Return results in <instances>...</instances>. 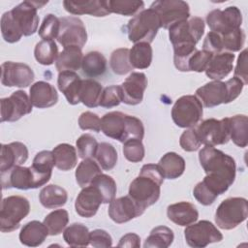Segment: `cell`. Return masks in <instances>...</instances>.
I'll return each mask as SVG.
<instances>
[{"instance_id": "obj_29", "label": "cell", "mask_w": 248, "mask_h": 248, "mask_svg": "<svg viewBox=\"0 0 248 248\" xmlns=\"http://www.w3.org/2000/svg\"><path fill=\"white\" fill-rule=\"evenodd\" d=\"M39 201L41 204L47 209L58 208L66 204L68 193L61 186L48 184L40 191Z\"/></svg>"}, {"instance_id": "obj_16", "label": "cell", "mask_w": 248, "mask_h": 248, "mask_svg": "<svg viewBox=\"0 0 248 248\" xmlns=\"http://www.w3.org/2000/svg\"><path fill=\"white\" fill-rule=\"evenodd\" d=\"M35 78L33 70L24 63L6 61L1 65V82L8 87L24 88Z\"/></svg>"}, {"instance_id": "obj_33", "label": "cell", "mask_w": 248, "mask_h": 248, "mask_svg": "<svg viewBox=\"0 0 248 248\" xmlns=\"http://www.w3.org/2000/svg\"><path fill=\"white\" fill-rule=\"evenodd\" d=\"M52 153L55 159V167L63 171L74 169L78 163V153L76 148L69 143L56 145Z\"/></svg>"}, {"instance_id": "obj_12", "label": "cell", "mask_w": 248, "mask_h": 248, "mask_svg": "<svg viewBox=\"0 0 248 248\" xmlns=\"http://www.w3.org/2000/svg\"><path fill=\"white\" fill-rule=\"evenodd\" d=\"M206 23L211 32L222 36L240 28L242 14L236 6H230L225 10L216 9L207 14Z\"/></svg>"}, {"instance_id": "obj_27", "label": "cell", "mask_w": 248, "mask_h": 248, "mask_svg": "<svg viewBox=\"0 0 248 248\" xmlns=\"http://www.w3.org/2000/svg\"><path fill=\"white\" fill-rule=\"evenodd\" d=\"M126 114L121 111H110L101 118V131L105 136L124 141Z\"/></svg>"}, {"instance_id": "obj_50", "label": "cell", "mask_w": 248, "mask_h": 248, "mask_svg": "<svg viewBox=\"0 0 248 248\" xmlns=\"http://www.w3.org/2000/svg\"><path fill=\"white\" fill-rule=\"evenodd\" d=\"M221 38H222L223 49L229 50L230 52L233 53L241 50L245 43L246 35L243 29L238 28L228 34L222 35Z\"/></svg>"}, {"instance_id": "obj_35", "label": "cell", "mask_w": 248, "mask_h": 248, "mask_svg": "<svg viewBox=\"0 0 248 248\" xmlns=\"http://www.w3.org/2000/svg\"><path fill=\"white\" fill-rule=\"evenodd\" d=\"M89 230L81 223H73L63 232V239L70 247H86L89 245Z\"/></svg>"}, {"instance_id": "obj_21", "label": "cell", "mask_w": 248, "mask_h": 248, "mask_svg": "<svg viewBox=\"0 0 248 248\" xmlns=\"http://www.w3.org/2000/svg\"><path fill=\"white\" fill-rule=\"evenodd\" d=\"M28 149L20 141L1 144L0 172H6L15 167L23 165L28 159Z\"/></svg>"}, {"instance_id": "obj_56", "label": "cell", "mask_w": 248, "mask_h": 248, "mask_svg": "<svg viewBox=\"0 0 248 248\" xmlns=\"http://www.w3.org/2000/svg\"><path fill=\"white\" fill-rule=\"evenodd\" d=\"M78 126L81 130L98 133L101 131V118L94 112L84 111L78 117Z\"/></svg>"}, {"instance_id": "obj_42", "label": "cell", "mask_w": 248, "mask_h": 248, "mask_svg": "<svg viewBox=\"0 0 248 248\" xmlns=\"http://www.w3.org/2000/svg\"><path fill=\"white\" fill-rule=\"evenodd\" d=\"M109 13L118 14L121 16H136L143 10V1L135 0H107Z\"/></svg>"}, {"instance_id": "obj_13", "label": "cell", "mask_w": 248, "mask_h": 248, "mask_svg": "<svg viewBox=\"0 0 248 248\" xmlns=\"http://www.w3.org/2000/svg\"><path fill=\"white\" fill-rule=\"evenodd\" d=\"M150 8L159 16L164 29H169L174 23L190 17L189 4L182 0H158L153 2Z\"/></svg>"}, {"instance_id": "obj_61", "label": "cell", "mask_w": 248, "mask_h": 248, "mask_svg": "<svg viewBox=\"0 0 248 248\" xmlns=\"http://www.w3.org/2000/svg\"><path fill=\"white\" fill-rule=\"evenodd\" d=\"M117 246L127 248H139L140 247V237L134 232L126 233L120 238Z\"/></svg>"}, {"instance_id": "obj_60", "label": "cell", "mask_w": 248, "mask_h": 248, "mask_svg": "<svg viewBox=\"0 0 248 248\" xmlns=\"http://www.w3.org/2000/svg\"><path fill=\"white\" fill-rule=\"evenodd\" d=\"M234 77L239 78L244 85L248 82V75H247V49H243L238 58L237 63L234 69Z\"/></svg>"}, {"instance_id": "obj_25", "label": "cell", "mask_w": 248, "mask_h": 248, "mask_svg": "<svg viewBox=\"0 0 248 248\" xmlns=\"http://www.w3.org/2000/svg\"><path fill=\"white\" fill-rule=\"evenodd\" d=\"M167 216L172 223L181 227H186L198 220L199 212L193 203L179 202L168 206Z\"/></svg>"}, {"instance_id": "obj_37", "label": "cell", "mask_w": 248, "mask_h": 248, "mask_svg": "<svg viewBox=\"0 0 248 248\" xmlns=\"http://www.w3.org/2000/svg\"><path fill=\"white\" fill-rule=\"evenodd\" d=\"M81 68L87 77H99L107 70V59L99 51H89L83 56Z\"/></svg>"}, {"instance_id": "obj_54", "label": "cell", "mask_w": 248, "mask_h": 248, "mask_svg": "<svg viewBox=\"0 0 248 248\" xmlns=\"http://www.w3.org/2000/svg\"><path fill=\"white\" fill-rule=\"evenodd\" d=\"M144 137V127L138 117L126 114V124H125V133H124V141L130 139L142 140Z\"/></svg>"}, {"instance_id": "obj_22", "label": "cell", "mask_w": 248, "mask_h": 248, "mask_svg": "<svg viewBox=\"0 0 248 248\" xmlns=\"http://www.w3.org/2000/svg\"><path fill=\"white\" fill-rule=\"evenodd\" d=\"M64 9L75 16L90 15L92 16H106L109 15L107 0H86V1H63Z\"/></svg>"}, {"instance_id": "obj_10", "label": "cell", "mask_w": 248, "mask_h": 248, "mask_svg": "<svg viewBox=\"0 0 248 248\" xmlns=\"http://www.w3.org/2000/svg\"><path fill=\"white\" fill-rule=\"evenodd\" d=\"M47 2L23 1L15 6L10 12L12 17L23 36H31L38 30L39 16L38 9H41Z\"/></svg>"}, {"instance_id": "obj_28", "label": "cell", "mask_w": 248, "mask_h": 248, "mask_svg": "<svg viewBox=\"0 0 248 248\" xmlns=\"http://www.w3.org/2000/svg\"><path fill=\"white\" fill-rule=\"evenodd\" d=\"M47 235L49 234L45 224L33 220L22 227L18 237L21 244L28 247H37L44 243Z\"/></svg>"}, {"instance_id": "obj_17", "label": "cell", "mask_w": 248, "mask_h": 248, "mask_svg": "<svg viewBox=\"0 0 248 248\" xmlns=\"http://www.w3.org/2000/svg\"><path fill=\"white\" fill-rule=\"evenodd\" d=\"M143 210L128 195L113 199L108 205V216L116 224L127 223L141 214Z\"/></svg>"}, {"instance_id": "obj_44", "label": "cell", "mask_w": 248, "mask_h": 248, "mask_svg": "<svg viewBox=\"0 0 248 248\" xmlns=\"http://www.w3.org/2000/svg\"><path fill=\"white\" fill-rule=\"evenodd\" d=\"M91 185L95 186L99 190L103 198V203H109L113 199H115L117 187L111 176L100 173L93 179Z\"/></svg>"}, {"instance_id": "obj_53", "label": "cell", "mask_w": 248, "mask_h": 248, "mask_svg": "<svg viewBox=\"0 0 248 248\" xmlns=\"http://www.w3.org/2000/svg\"><path fill=\"white\" fill-rule=\"evenodd\" d=\"M55 166V159L52 151L43 150L36 154L33 159L32 167L44 173H52V169Z\"/></svg>"}, {"instance_id": "obj_41", "label": "cell", "mask_w": 248, "mask_h": 248, "mask_svg": "<svg viewBox=\"0 0 248 248\" xmlns=\"http://www.w3.org/2000/svg\"><path fill=\"white\" fill-rule=\"evenodd\" d=\"M69 222V214L65 209H56L48 213L43 223L46 227L49 235H58L64 232Z\"/></svg>"}, {"instance_id": "obj_51", "label": "cell", "mask_w": 248, "mask_h": 248, "mask_svg": "<svg viewBox=\"0 0 248 248\" xmlns=\"http://www.w3.org/2000/svg\"><path fill=\"white\" fill-rule=\"evenodd\" d=\"M123 154L124 157L132 163H139L142 161L145 155L144 145L140 140L130 139L123 142Z\"/></svg>"}, {"instance_id": "obj_46", "label": "cell", "mask_w": 248, "mask_h": 248, "mask_svg": "<svg viewBox=\"0 0 248 248\" xmlns=\"http://www.w3.org/2000/svg\"><path fill=\"white\" fill-rule=\"evenodd\" d=\"M0 25H1L2 37H3L4 41L7 43H10V44L16 43L23 36L22 33L20 32V30L16 25L10 11L5 12L2 15Z\"/></svg>"}, {"instance_id": "obj_55", "label": "cell", "mask_w": 248, "mask_h": 248, "mask_svg": "<svg viewBox=\"0 0 248 248\" xmlns=\"http://www.w3.org/2000/svg\"><path fill=\"white\" fill-rule=\"evenodd\" d=\"M179 144L184 151H187V152L197 151L201 147L202 142L199 139L196 129L189 128L188 130H185L180 136Z\"/></svg>"}, {"instance_id": "obj_1", "label": "cell", "mask_w": 248, "mask_h": 248, "mask_svg": "<svg viewBox=\"0 0 248 248\" xmlns=\"http://www.w3.org/2000/svg\"><path fill=\"white\" fill-rule=\"evenodd\" d=\"M199 160L206 174L202 180L203 185L217 197L224 194L235 179L234 159L214 146L204 145L199 152Z\"/></svg>"}, {"instance_id": "obj_19", "label": "cell", "mask_w": 248, "mask_h": 248, "mask_svg": "<svg viewBox=\"0 0 248 248\" xmlns=\"http://www.w3.org/2000/svg\"><path fill=\"white\" fill-rule=\"evenodd\" d=\"M1 183L4 190L9 188L19 190L37 189L31 167L17 166L6 172H1Z\"/></svg>"}, {"instance_id": "obj_34", "label": "cell", "mask_w": 248, "mask_h": 248, "mask_svg": "<svg viewBox=\"0 0 248 248\" xmlns=\"http://www.w3.org/2000/svg\"><path fill=\"white\" fill-rule=\"evenodd\" d=\"M153 50L150 44L140 42L134 44L129 50V59L134 69H147L152 62Z\"/></svg>"}, {"instance_id": "obj_24", "label": "cell", "mask_w": 248, "mask_h": 248, "mask_svg": "<svg viewBox=\"0 0 248 248\" xmlns=\"http://www.w3.org/2000/svg\"><path fill=\"white\" fill-rule=\"evenodd\" d=\"M82 79L80 77L72 71L60 72L57 78L58 89L64 94L67 102L70 105H78L79 101V93Z\"/></svg>"}, {"instance_id": "obj_9", "label": "cell", "mask_w": 248, "mask_h": 248, "mask_svg": "<svg viewBox=\"0 0 248 248\" xmlns=\"http://www.w3.org/2000/svg\"><path fill=\"white\" fill-rule=\"evenodd\" d=\"M184 237L190 247L203 248L208 244L220 242L223 234L210 221L201 220L186 226Z\"/></svg>"}, {"instance_id": "obj_47", "label": "cell", "mask_w": 248, "mask_h": 248, "mask_svg": "<svg viewBox=\"0 0 248 248\" xmlns=\"http://www.w3.org/2000/svg\"><path fill=\"white\" fill-rule=\"evenodd\" d=\"M60 31V20L53 14H47L41 26L39 27L38 34L43 40H54L57 39Z\"/></svg>"}, {"instance_id": "obj_2", "label": "cell", "mask_w": 248, "mask_h": 248, "mask_svg": "<svg viewBox=\"0 0 248 248\" xmlns=\"http://www.w3.org/2000/svg\"><path fill=\"white\" fill-rule=\"evenodd\" d=\"M164 179L158 164L143 165L139 175L130 183L128 194L145 211L147 207L158 202Z\"/></svg>"}, {"instance_id": "obj_14", "label": "cell", "mask_w": 248, "mask_h": 248, "mask_svg": "<svg viewBox=\"0 0 248 248\" xmlns=\"http://www.w3.org/2000/svg\"><path fill=\"white\" fill-rule=\"evenodd\" d=\"M0 120L1 122H15L32 111L33 105L29 96L23 90H17L10 97L0 100Z\"/></svg>"}, {"instance_id": "obj_18", "label": "cell", "mask_w": 248, "mask_h": 248, "mask_svg": "<svg viewBox=\"0 0 248 248\" xmlns=\"http://www.w3.org/2000/svg\"><path fill=\"white\" fill-rule=\"evenodd\" d=\"M120 86L122 102L129 106H136L143 100V94L147 87V78L143 73L133 72Z\"/></svg>"}, {"instance_id": "obj_39", "label": "cell", "mask_w": 248, "mask_h": 248, "mask_svg": "<svg viewBox=\"0 0 248 248\" xmlns=\"http://www.w3.org/2000/svg\"><path fill=\"white\" fill-rule=\"evenodd\" d=\"M174 239V234L171 229L166 226H158L152 229L149 235L146 237L144 248H168L171 245Z\"/></svg>"}, {"instance_id": "obj_49", "label": "cell", "mask_w": 248, "mask_h": 248, "mask_svg": "<svg viewBox=\"0 0 248 248\" xmlns=\"http://www.w3.org/2000/svg\"><path fill=\"white\" fill-rule=\"evenodd\" d=\"M213 54L206 50L197 49L187 60L186 72H204L212 58Z\"/></svg>"}, {"instance_id": "obj_7", "label": "cell", "mask_w": 248, "mask_h": 248, "mask_svg": "<svg viewBox=\"0 0 248 248\" xmlns=\"http://www.w3.org/2000/svg\"><path fill=\"white\" fill-rule=\"evenodd\" d=\"M202 105L195 95L181 96L171 108L172 121L180 128H194L202 120Z\"/></svg>"}, {"instance_id": "obj_36", "label": "cell", "mask_w": 248, "mask_h": 248, "mask_svg": "<svg viewBox=\"0 0 248 248\" xmlns=\"http://www.w3.org/2000/svg\"><path fill=\"white\" fill-rule=\"evenodd\" d=\"M100 173H102V170L97 162H95L92 158L83 159L76 170V181L79 187L84 188L90 185L93 179Z\"/></svg>"}, {"instance_id": "obj_38", "label": "cell", "mask_w": 248, "mask_h": 248, "mask_svg": "<svg viewBox=\"0 0 248 248\" xmlns=\"http://www.w3.org/2000/svg\"><path fill=\"white\" fill-rule=\"evenodd\" d=\"M103 87L98 81L86 78L82 79L79 93V101L88 108H96L99 106Z\"/></svg>"}, {"instance_id": "obj_3", "label": "cell", "mask_w": 248, "mask_h": 248, "mask_svg": "<svg viewBox=\"0 0 248 248\" xmlns=\"http://www.w3.org/2000/svg\"><path fill=\"white\" fill-rule=\"evenodd\" d=\"M244 83L233 77L227 81L212 80L196 90V96L202 107L214 108L234 101L242 92Z\"/></svg>"}, {"instance_id": "obj_6", "label": "cell", "mask_w": 248, "mask_h": 248, "mask_svg": "<svg viewBox=\"0 0 248 248\" xmlns=\"http://www.w3.org/2000/svg\"><path fill=\"white\" fill-rule=\"evenodd\" d=\"M247 216L248 202L245 198H228L217 207L215 223L222 230H232L243 223Z\"/></svg>"}, {"instance_id": "obj_15", "label": "cell", "mask_w": 248, "mask_h": 248, "mask_svg": "<svg viewBox=\"0 0 248 248\" xmlns=\"http://www.w3.org/2000/svg\"><path fill=\"white\" fill-rule=\"evenodd\" d=\"M60 20V31L57 37L58 43L63 46H76L80 48L87 42V32L82 20L77 16H63Z\"/></svg>"}, {"instance_id": "obj_40", "label": "cell", "mask_w": 248, "mask_h": 248, "mask_svg": "<svg viewBox=\"0 0 248 248\" xmlns=\"http://www.w3.org/2000/svg\"><path fill=\"white\" fill-rule=\"evenodd\" d=\"M58 47L52 40H42L35 46L34 56L38 63L49 66L53 64L58 57Z\"/></svg>"}, {"instance_id": "obj_48", "label": "cell", "mask_w": 248, "mask_h": 248, "mask_svg": "<svg viewBox=\"0 0 248 248\" xmlns=\"http://www.w3.org/2000/svg\"><path fill=\"white\" fill-rule=\"evenodd\" d=\"M98 145L97 140L90 134H82L76 141L78 155L82 160L95 158Z\"/></svg>"}, {"instance_id": "obj_20", "label": "cell", "mask_w": 248, "mask_h": 248, "mask_svg": "<svg viewBox=\"0 0 248 248\" xmlns=\"http://www.w3.org/2000/svg\"><path fill=\"white\" fill-rule=\"evenodd\" d=\"M101 203H103V198L99 190L90 184L82 188L78 195L75 202L76 212L80 217L91 218L97 213Z\"/></svg>"}, {"instance_id": "obj_5", "label": "cell", "mask_w": 248, "mask_h": 248, "mask_svg": "<svg viewBox=\"0 0 248 248\" xmlns=\"http://www.w3.org/2000/svg\"><path fill=\"white\" fill-rule=\"evenodd\" d=\"M29 212L30 203L25 197L14 195L4 198L0 210V231L2 232L16 231Z\"/></svg>"}, {"instance_id": "obj_58", "label": "cell", "mask_w": 248, "mask_h": 248, "mask_svg": "<svg viewBox=\"0 0 248 248\" xmlns=\"http://www.w3.org/2000/svg\"><path fill=\"white\" fill-rule=\"evenodd\" d=\"M193 196L202 205H210L212 204L216 199L218 198L216 195H214L212 192H210L202 181L197 183V185L194 187L193 190Z\"/></svg>"}, {"instance_id": "obj_30", "label": "cell", "mask_w": 248, "mask_h": 248, "mask_svg": "<svg viewBox=\"0 0 248 248\" xmlns=\"http://www.w3.org/2000/svg\"><path fill=\"white\" fill-rule=\"evenodd\" d=\"M82 59L83 54L81 48L76 46H71L64 47L63 50L58 54L55 61V66L59 73L65 71L75 72L81 67Z\"/></svg>"}, {"instance_id": "obj_45", "label": "cell", "mask_w": 248, "mask_h": 248, "mask_svg": "<svg viewBox=\"0 0 248 248\" xmlns=\"http://www.w3.org/2000/svg\"><path fill=\"white\" fill-rule=\"evenodd\" d=\"M129 50V48L121 47L113 50L110 54L109 65L114 74L123 76L130 73L134 69L130 63Z\"/></svg>"}, {"instance_id": "obj_52", "label": "cell", "mask_w": 248, "mask_h": 248, "mask_svg": "<svg viewBox=\"0 0 248 248\" xmlns=\"http://www.w3.org/2000/svg\"><path fill=\"white\" fill-rule=\"evenodd\" d=\"M122 102V90L120 85H110L103 89L99 106L110 108L117 107Z\"/></svg>"}, {"instance_id": "obj_8", "label": "cell", "mask_w": 248, "mask_h": 248, "mask_svg": "<svg viewBox=\"0 0 248 248\" xmlns=\"http://www.w3.org/2000/svg\"><path fill=\"white\" fill-rule=\"evenodd\" d=\"M204 21L200 16L174 23L169 28V38L172 46L185 45L196 46L204 33Z\"/></svg>"}, {"instance_id": "obj_31", "label": "cell", "mask_w": 248, "mask_h": 248, "mask_svg": "<svg viewBox=\"0 0 248 248\" xmlns=\"http://www.w3.org/2000/svg\"><path fill=\"white\" fill-rule=\"evenodd\" d=\"M158 166L167 179H176L180 177L186 167L183 157L175 152H168L160 159Z\"/></svg>"}, {"instance_id": "obj_23", "label": "cell", "mask_w": 248, "mask_h": 248, "mask_svg": "<svg viewBox=\"0 0 248 248\" xmlns=\"http://www.w3.org/2000/svg\"><path fill=\"white\" fill-rule=\"evenodd\" d=\"M29 98L33 107L46 108L54 106L58 101V93L53 85L46 81H37L29 89Z\"/></svg>"}, {"instance_id": "obj_11", "label": "cell", "mask_w": 248, "mask_h": 248, "mask_svg": "<svg viewBox=\"0 0 248 248\" xmlns=\"http://www.w3.org/2000/svg\"><path fill=\"white\" fill-rule=\"evenodd\" d=\"M201 142L208 146L228 143L230 140L229 117L223 119L208 118L202 121L196 128Z\"/></svg>"}, {"instance_id": "obj_26", "label": "cell", "mask_w": 248, "mask_h": 248, "mask_svg": "<svg viewBox=\"0 0 248 248\" xmlns=\"http://www.w3.org/2000/svg\"><path fill=\"white\" fill-rule=\"evenodd\" d=\"M234 54L232 52H220L212 56L205 72L207 78L213 80H221L232 71Z\"/></svg>"}, {"instance_id": "obj_4", "label": "cell", "mask_w": 248, "mask_h": 248, "mask_svg": "<svg viewBox=\"0 0 248 248\" xmlns=\"http://www.w3.org/2000/svg\"><path fill=\"white\" fill-rule=\"evenodd\" d=\"M161 27L159 16L153 9L142 10L129 20L128 39L135 44L140 42L151 44Z\"/></svg>"}, {"instance_id": "obj_43", "label": "cell", "mask_w": 248, "mask_h": 248, "mask_svg": "<svg viewBox=\"0 0 248 248\" xmlns=\"http://www.w3.org/2000/svg\"><path fill=\"white\" fill-rule=\"evenodd\" d=\"M95 159L104 170H112L117 163V152L114 146L108 142H101L98 145Z\"/></svg>"}, {"instance_id": "obj_32", "label": "cell", "mask_w": 248, "mask_h": 248, "mask_svg": "<svg viewBox=\"0 0 248 248\" xmlns=\"http://www.w3.org/2000/svg\"><path fill=\"white\" fill-rule=\"evenodd\" d=\"M230 140L244 148L248 144V117L245 114H236L229 117Z\"/></svg>"}, {"instance_id": "obj_59", "label": "cell", "mask_w": 248, "mask_h": 248, "mask_svg": "<svg viewBox=\"0 0 248 248\" xmlns=\"http://www.w3.org/2000/svg\"><path fill=\"white\" fill-rule=\"evenodd\" d=\"M202 48L203 50H206L213 55L218 54L222 52L223 50V44H222V38L221 35L215 33V32H208L204 38V41L202 43Z\"/></svg>"}, {"instance_id": "obj_57", "label": "cell", "mask_w": 248, "mask_h": 248, "mask_svg": "<svg viewBox=\"0 0 248 248\" xmlns=\"http://www.w3.org/2000/svg\"><path fill=\"white\" fill-rule=\"evenodd\" d=\"M89 244L95 248L110 247L112 245V238L105 230L96 229L89 233Z\"/></svg>"}]
</instances>
